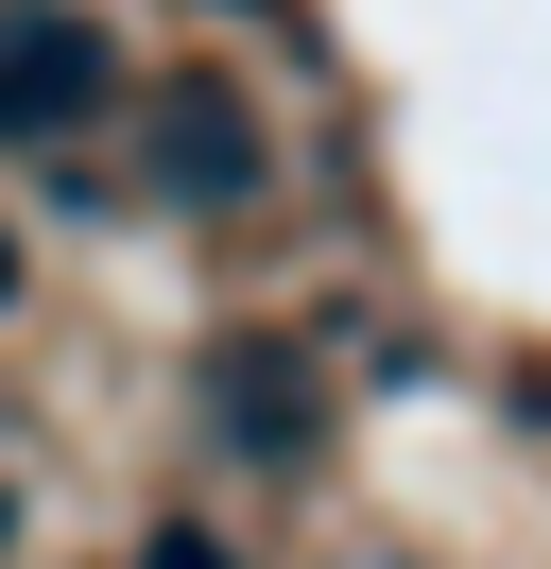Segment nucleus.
I'll list each match as a JSON object with an SVG mask.
<instances>
[{"label":"nucleus","mask_w":551,"mask_h":569,"mask_svg":"<svg viewBox=\"0 0 551 569\" xmlns=\"http://www.w3.org/2000/svg\"><path fill=\"white\" fill-rule=\"evenodd\" d=\"M276 190V121L241 104V70H138V208H259Z\"/></svg>","instance_id":"1"},{"label":"nucleus","mask_w":551,"mask_h":569,"mask_svg":"<svg viewBox=\"0 0 551 569\" xmlns=\"http://www.w3.org/2000/svg\"><path fill=\"white\" fill-rule=\"evenodd\" d=\"M121 36L87 0H0V156H69L103 104H121Z\"/></svg>","instance_id":"2"},{"label":"nucleus","mask_w":551,"mask_h":569,"mask_svg":"<svg viewBox=\"0 0 551 569\" xmlns=\"http://www.w3.org/2000/svg\"><path fill=\"white\" fill-rule=\"evenodd\" d=\"M207 397H224V449H276V466H310V449H328V380H310L276 328H241V346L207 362Z\"/></svg>","instance_id":"3"},{"label":"nucleus","mask_w":551,"mask_h":569,"mask_svg":"<svg viewBox=\"0 0 551 569\" xmlns=\"http://www.w3.org/2000/svg\"><path fill=\"white\" fill-rule=\"evenodd\" d=\"M138 569H224V552H207V535H156V552H138Z\"/></svg>","instance_id":"4"},{"label":"nucleus","mask_w":551,"mask_h":569,"mask_svg":"<svg viewBox=\"0 0 551 569\" xmlns=\"http://www.w3.org/2000/svg\"><path fill=\"white\" fill-rule=\"evenodd\" d=\"M0 552H18V500H0Z\"/></svg>","instance_id":"5"},{"label":"nucleus","mask_w":551,"mask_h":569,"mask_svg":"<svg viewBox=\"0 0 551 569\" xmlns=\"http://www.w3.org/2000/svg\"><path fill=\"white\" fill-rule=\"evenodd\" d=\"M0 293H18V259H0Z\"/></svg>","instance_id":"6"}]
</instances>
